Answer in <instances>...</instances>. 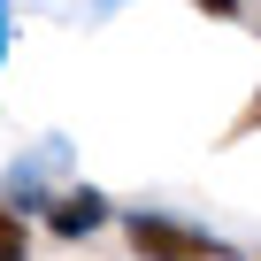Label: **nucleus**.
Wrapping results in <instances>:
<instances>
[{"instance_id": "nucleus-1", "label": "nucleus", "mask_w": 261, "mask_h": 261, "mask_svg": "<svg viewBox=\"0 0 261 261\" xmlns=\"http://www.w3.org/2000/svg\"><path fill=\"white\" fill-rule=\"evenodd\" d=\"M123 238H130V253H139V261H238L215 230H192V223H177V215H146V207L123 215Z\"/></svg>"}, {"instance_id": "nucleus-2", "label": "nucleus", "mask_w": 261, "mask_h": 261, "mask_svg": "<svg viewBox=\"0 0 261 261\" xmlns=\"http://www.w3.org/2000/svg\"><path fill=\"white\" fill-rule=\"evenodd\" d=\"M62 169V139H46L31 162H16L8 177H0V207H16V215H39V207H54L46 200V177Z\"/></svg>"}, {"instance_id": "nucleus-3", "label": "nucleus", "mask_w": 261, "mask_h": 261, "mask_svg": "<svg viewBox=\"0 0 261 261\" xmlns=\"http://www.w3.org/2000/svg\"><path fill=\"white\" fill-rule=\"evenodd\" d=\"M115 207H108V192H92V185H77V192H62L54 207H46V223L62 230V238H85V230H100Z\"/></svg>"}, {"instance_id": "nucleus-4", "label": "nucleus", "mask_w": 261, "mask_h": 261, "mask_svg": "<svg viewBox=\"0 0 261 261\" xmlns=\"http://www.w3.org/2000/svg\"><path fill=\"white\" fill-rule=\"evenodd\" d=\"M0 261H31V246H23V215H16V207H0Z\"/></svg>"}, {"instance_id": "nucleus-5", "label": "nucleus", "mask_w": 261, "mask_h": 261, "mask_svg": "<svg viewBox=\"0 0 261 261\" xmlns=\"http://www.w3.org/2000/svg\"><path fill=\"white\" fill-rule=\"evenodd\" d=\"M200 8H207V16H238V0H200Z\"/></svg>"}, {"instance_id": "nucleus-6", "label": "nucleus", "mask_w": 261, "mask_h": 261, "mask_svg": "<svg viewBox=\"0 0 261 261\" xmlns=\"http://www.w3.org/2000/svg\"><path fill=\"white\" fill-rule=\"evenodd\" d=\"M0 62H8V0H0Z\"/></svg>"}]
</instances>
